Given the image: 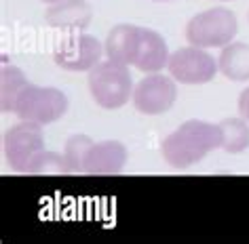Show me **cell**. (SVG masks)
I'll return each instance as SVG.
<instances>
[{"label":"cell","mask_w":249,"mask_h":244,"mask_svg":"<svg viewBox=\"0 0 249 244\" xmlns=\"http://www.w3.org/2000/svg\"><path fill=\"white\" fill-rule=\"evenodd\" d=\"M222 147V129L220 124L205 120H186L184 124L167 135L160 146L163 158L173 168H186L196 164L213 149Z\"/></svg>","instance_id":"obj_1"},{"label":"cell","mask_w":249,"mask_h":244,"mask_svg":"<svg viewBox=\"0 0 249 244\" xmlns=\"http://www.w3.org/2000/svg\"><path fill=\"white\" fill-rule=\"evenodd\" d=\"M89 91L95 103L104 110H118L133 97V80L129 74V65L118 61H99L89 70Z\"/></svg>","instance_id":"obj_2"},{"label":"cell","mask_w":249,"mask_h":244,"mask_svg":"<svg viewBox=\"0 0 249 244\" xmlns=\"http://www.w3.org/2000/svg\"><path fill=\"white\" fill-rule=\"evenodd\" d=\"M239 30L236 17L226 7H213L195 15L186 26V40L192 47H226Z\"/></svg>","instance_id":"obj_3"},{"label":"cell","mask_w":249,"mask_h":244,"mask_svg":"<svg viewBox=\"0 0 249 244\" xmlns=\"http://www.w3.org/2000/svg\"><path fill=\"white\" fill-rule=\"evenodd\" d=\"M68 112V97L64 91L53 86H38L30 82L15 103L13 114L19 120L36 122V124H51L64 118Z\"/></svg>","instance_id":"obj_4"},{"label":"cell","mask_w":249,"mask_h":244,"mask_svg":"<svg viewBox=\"0 0 249 244\" xmlns=\"http://www.w3.org/2000/svg\"><path fill=\"white\" fill-rule=\"evenodd\" d=\"M42 149H45L42 124L21 120L19 124L7 129L2 135L4 158H7V162L15 173L28 175L30 164H32L34 158L42 152Z\"/></svg>","instance_id":"obj_5"},{"label":"cell","mask_w":249,"mask_h":244,"mask_svg":"<svg viewBox=\"0 0 249 244\" xmlns=\"http://www.w3.org/2000/svg\"><path fill=\"white\" fill-rule=\"evenodd\" d=\"M167 70L179 84H207L217 74V59L201 47H184L169 55Z\"/></svg>","instance_id":"obj_6"},{"label":"cell","mask_w":249,"mask_h":244,"mask_svg":"<svg viewBox=\"0 0 249 244\" xmlns=\"http://www.w3.org/2000/svg\"><path fill=\"white\" fill-rule=\"evenodd\" d=\"M178 97L176 80L163 74H150L144 80H140L133 89V105L135 110L146 116H159L173 108Z\"/></svg>","instance_id":"obj_7"},{"label":"cell","mask_w":249,"mask_h":244,"mask_svg":"<svg viewBox=\"0 0 249 244\" xmlns=\"http://www.w3.org/2000/svg\"><path fill=\"white\" fill-rule=\"evenodd\" d=\"M104 47L91 34H72L61 40L53 53L55 64L70 72H89L102 59Z\"/></svg>","instance_id":"obj_8"},{"label":"cell","mask_w":249,"mask_h":244,"mask_svg":"<svg viewBox=\"0 0 249 244\" xmlns=\"http://www.w3.org/2000/svg\"><path fill=\"white\" fill-rule=\"evenodd\" d=\"M169 49H167L165 38L154 30L140 28V38H138V49H135L133 65L140 72L146 74H157L163 67H167L169 61Z\"/></svg>","instance_id":"obj_9"},{"label":"cell","mask_w":249,"mask_h":244,"mask_svg":"<svg viewBox=\"0 0 249 244\" xmlns=\"http://www.w3.org/2000/svg\"><path fill=\"white\" fill-rule=\"evenodd\" d=\"M127 147L121 141H99L87 156L85 175H118L127 164Z\"/></svg>","instance_id":"obj_10"},{"label":"cell","mask_w":249,"mask_h":244,"mask_svg":"<svg viewBox=\"0 0 249 244\" xmlns=\"http://www.w3.org/2000/svg\"><path fill=\"white\" fill-rule=\"evenodd\" d=\"M91 19L93 11L85 0H61L57 4H49L45 13V21L59 30H85Z\"/></svg>","instance_id":"obj_11"},{"label":"cell","mask_w":249,"mask_h":244,"mask_svg":"<svg viewBox=\"0 0 249 244\" xmlns=\"http://www.w3.org/2000/svg\"><path fill=\"white\" fill-rule=\"evenodd\" d=\"M138 38H140V28L131 26V23H118L108 32L104 45V53L108 59L118 61L124 65H133L135 49H138Z\"/></svg>","instance_id":"obj_12"},{"label":"cell","mask_w":249,"mask_h":244,"mask_svg":"<svg viewBox=\"0 0 249 244\" xmlns=\"http://www.w3.org/2000/svg\"><path fill=\"white\" fill-rule=\"evenodd\" d=\"M217 67L232 82L249 80V45L247 42H230V45L222 47Z\"/></svg>","instance_id":"obj_13"},{"label":"cell","mask_w":249,"mask_h":244,"mask_svg":"<svg viewBox=\"0 0 249 244\" xmlns=\"http://www.w3.org/2000/svg\"><path fill=\"white\" fill-rule=\"evenodd\" d=\"M28 84L30 82L23 70H19L13 64H2V67H0V110L4 114H9V112L13 114L17 99Z\"/></svg>","instance_id":"obj_14"},{"label":"cell","mask_w":249,"mask_h":244,"mask_svg":"<svg viewBox=\"0 0 249 244\" xmlns=\"http://www.w3.org/2000/svg\"><path fill=\"white\" fill-rule=\"evenodd\" d=\"M222 129V149L228 154H241L249 147V127L245 118H224L217 122Z\"/></svg>","instance_id":"obj_15"},{"label":"cell","mask_w":249,"mask_h":244,"mask_svg":"<svg viewBox=\"0 0 249 244\" xmlns=\"http://www.w3.org/2000/svg\"><path fill=\"white\" fill-rule=\"evenodd\" d=\"M95 146V141L91 139L89 135H72L70 139L66 141V149L64 156L68 160V166H70V173L78 175L85 173V164H87V156H89L91 147Z\"/></svg>","instance_id":"obj_16"},{"label":"cell","mask_w":249,"mask_h":244,"mask_svg":"<svg viewBox=\"0 0 249 244\" xmlns=\"http://www.w3.org/2000/svg\"><path fill=\"white\" fill-rule=\"evenodd\" d=\"M68 173H70V166H68L66 156L51 152V149H42L28 168V175H68Z\"/></svg>","instance_id":"obj_17"},{"label":"cell","mask_w":249,"mask_h":244,"mask_svg":"<svg viewBox=\"0 0 249 244\" xmlns=\"http://www.w3.org/2000/svg\"><path fill=\"white\" fill-rule=\"evenodd\" d=\"M239 114L249 122V86L243 89L239 95Z\"/></svg>","instance_id":"obj_18"},{"label":"cell","mask_w":249,"mask_h":244,"mask_svg":"<svg viewBox=\"0 0 249 244\" xmlns=\"http://www.w3.org/2000/svg\"><path fill=\"white\" fill-rule=\"evenodd\" d=\"M40 2H45V4H57V2H61V0H40Z\"/></svg>","instance_id":"obj_19"},{"label":"cell","mask_w":249,"mask_h":244,"mask_svg":"<svg viewBox=\"0 0 249 244\" xmlns=\"http://www.w3.org/2000/svg\"><path fill=\"white\" fill-rule=\"evenodd\" d=\"M159 2H160V0H159Z\"/></svg>","instance_id":"obj_20"}]
</instances>
